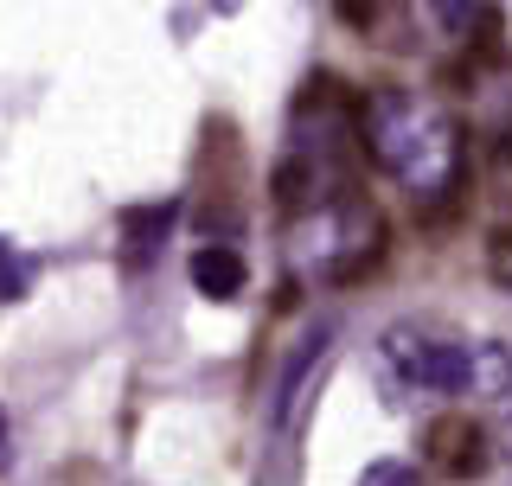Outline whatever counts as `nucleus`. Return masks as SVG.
Listing matches in <instances>:
<instances>
[{
	"label": "nucleus",
	"instance_id": "1",
	"mask_svg": "<svg viewBox=\"0 0 512 486\" xmlns=\"http://www.w3.org/2000/svg\"><path fill=\"white\" fill-rule=\"evenodd\" d=\"M365 154L378 160V173H391L410 199L442 205L448 192L468 180V148H461V122L448 116L436 96L423 90H372L359 109Z\"/></svg>",
	"mask_w": 512,
	"mask_h": 486
},
{
	"label": "nucleus",
	"instance_id": "2",
	"mask_svg": "<svg viewBox=\"0 0 512 486\" xmlns=\"http://www.w3.org/2000/svg\"><path fill=\"white\" fill-rule=\"evenodd\" d=\"M378 378L397 397H474L480 346H468V339H429L416 327H391L378 339Z\"/></svg>",
	"mask_w": 512,
	"mask_h": 486
},
{
	"label": "nucleus",
	"instance_id": "3",
	"mask_svg": "<svg viewBox=\"0 0 512 486\" xmlns=\"http://www.w3.org/2000/svg\"><path fill=\"white\" fill-rule=\"evenodd\" d=\"M333 320H314L308 333L295 339V352H288V365L276 371V391H269V429L282 435V442H295L301 423H308V403L320 391V378H327V359H333Z\"/></svg>",
	"mask_w": 512,
	"mask_h": 486
},
{
	"label": "nucleus",
	"instance_id": "4",
	"mask_svg": "<svg viewBox=\"0 0 512 486\" xmlns=\"http://www.w3.org/2000/svg\"><path fill=\"white\" fill-rule=\"evenodd\" d=\"M423 448H429V461L442 467V474H480L487 467V429L480 423H468L461 410H448V416H436V423L423 429Z\"/></svg>",
	"mask_w": 512,
	"mask_h": 486
},
{
	"label": "nucleus",
	"instance_id": "5",
	"mask_svg": "<svg viewBox=\"0 0 512 486\" xmlns=\"http://www.w3.org/2000/svg\"><path fill=\"white\" fill-rule=\"evenodd\" d=\"M186 275H192V288H199L205 301H237L250 288V263L231 250V243H199L192 263H186Z\"/></svg>",
	"mask_w": 512,
	"mask_h": 486
},
{
	"label": "nucleus",
	"instance_id": "6",
	"mask_svg": "<svg viewBox=\"0 0 512 486\" xmlns=\"http://www.w3.org/2000/svg\"><path fill=\"white\" fill-rule=\"evenodd\" d=\"M173 218H180V205H173V199H167V205H128V212H122V237H128V250L148 256L154 243L173 231Z\"/></svg>",
	"mask_w": 512,
	"mask_h": 486
},
{
	"label": "nucleus",
	"instance_id": "7",
	"mask_svg": "<svg viewBox=\"0 0 512 486\" xmlns=\"http://www.w3.org/2000/svg\"><path fill=\"white\" fill-rule=\"evenodd\" d=\"M26 282H32V263L20 250H13L7 237H0V301H20L26 295Z\"/></svg>",
	"mask_w": 512,
	"mask_h": 486
},
{
	"label": "nucleus",
	"instance_id": "8",
	"mask_svg": "<svg viewBox=\"0 0 512 486\" xmlns=\"http://www.w3.org/2000/svg\"><path fill=\"white\" fill-rule=\"evenodd\" d=\"M429 13H436V26H442V32H455V39H461V32L474 26L480 0H429Z\"/></svg>",
	"mask_w": 512,
	"mask_h": 486
},
{
	"label": "nucleus",
	"instance_id": "9",
	"mask_svg": "<svg viewBox=\"0 0 512 486\" xmlns=\"http://www.w3.org/2000/svg\"><path fill=\"white\" fill-rule=\"evenodd\" d=\"M333 13H340L352 32H372L378 26V0H333Z\"/></svg>",
	"mask_w": 512,
	"mask_h": 486
},
{
	"label": "nucleus",
	"instance_id": "10",
	"mask_svg": "<svg viewBox=\"0 0 512 486\" xmlns=\"http://www.w3.org/2000/svg\"><path fill=\"white\" fill-rule=\"evenodd\" d=\"M365 480H416V467H404V461H372V467H365Z\"/></svg>",
	"mask_w": 512,
	"mask_h": 486
},
{
	"label": "nucleus",
	"instance_id": "11",
	"mask_svg": "<svg viewBox=\"0 0 512 486\" xmlns=\"http://www.w3.org/2000/svg\"><path fill=\"white\" fill-rule=\"evenodd\" d=\"M205 7H212V13H237V7H244V0H205Z\"/></svg>",
	"mask_w": 512,
	"mask_h": 486
},
{
	"label": "nucleus",
	"instance_id": "12",
	"mask_svg": "<svg viewBox=\"0 0 512 486\" xmlns=\"http://www.w3.org/2000/svg\"><path fill=\"white\" fill-rule=\"evenodd\" d=\"M0 461H7V416H0Z\"/></svg>",
	"mask_w": 512,
	"mask_h": 486
},
{
	"label": "nucleus",
	"instance_id": "13",
	"mask_svg": "<svg viewBox=\"0 0 512 486\" xmlns=\"http://www.w3.org/2000/svg\"><path fill=\"white\" fill-rule=\"evenodd\" d=\"M506 160H512V128H506Z\"/></svg>",
	"mask_w": 512,
	"mask_h": 486
}]
</instances>
